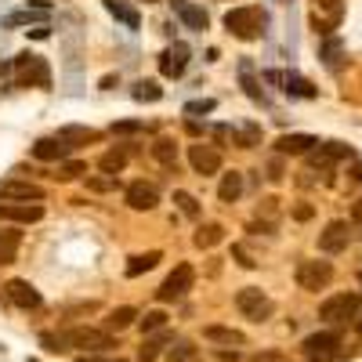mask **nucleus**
I'll use <instances>...</instances> for the list:
<instances>
[{
    "instance_id": "f257e3e1",
    "label": "nucleus",
    "mask_w": 362,
    "mask_h": 362,
    "mask_svg": "<svg viewBox=\"0 0 362 362\" xmlns=\"http://www.w3.org/2000/svg\"><path fill=\"white\" fill-rule=\"evenodd\" d=\"M44 351L58 355V351H87V355H102L112 348V334L109 329H90V326H76V329H62V334H40Z\"/></svg>"
},
{
    "instance_id": "f03ea898",
    "label": "nucleus",
    "mask_w": 362,
    "mask_h": 362,
    "mask_svg": "<svg viewBox=\"0 0 362 362\" xmlns=\"http://www.w3.org/2000/svg\"><path fill=\"white\" fill-rule=\"evenodd\" d=\"M225 29L239 40H261L264 29H268V15L257 4H243V8H232L225 15Z\"/></svg>"
},
{
    "instance_id": "7ed1b4c3",
    "label": "nucleus",
    "mask_w": 362,
    "mask_h": 362,
    "mask_svg": "<svg viewBox=\"0 0 362 362\" xmlns=\"http://www.w3.org/2000/svg\"><path fill=\"white\" fill-rule=\"evenodd\" d=\"M15 73L22 87H51V69H47V58L40 54H18L15 58Z\"/></svg>"
},
{
    "instance_id": "20e7f679",
    "label": "nucleus",
    "mask_w": 362,
    "mask_h": 362,
    "mask_svg": "<svg viewBox=\"0 0 362 362\" xmlns=\"http://www.w3.org/2000/svg\"><path fill=\"white\" fill-rule=\"evenodd\" d=\"M235 308L243 312L250 322H264V319H272V300H268V293L261 290V286H243L235 293Z\"/></svg>"
},
{
    "instance_id": "39448f33",
    "label": "nucleus",
    "mask_w": 362,
    "mask_h": 362,
    "mask_svg": "<svg viewBox=\"0 0 362 362\" xmlns=\"http://www.w3.org/2000/svg\"><path fill=\"white\" fill-rule=\"evenodd\" d=\"M355 315H358V293H334V297H326L319 305V319L334 322V326H341V322H348Z\"/></svg>"
},
{
    "instance_id": "423d86ee",
    "label": "nucleus",
    "mask_w": 362,
    "mask_h": 362,
    "mask_svg": "<svg viewBox=\"0 0 362 362\" xmlns=\"http://www.w3.org/2000/svg\"><path fill=\"white\" fill-rule=\"evenodd\" d=\"M293 279H297L300 290L319 293V290L329 286V279H334V268H329V261H300L297 272H293Z\"/></svg>"
},
{
    "instance_id": "0eeeda50",
    "label": "nucleus",
    "mask_w": 362,
    "mask_h": 362,
    "mask_svg": "<svg viewBox=\"0 0 362 362\" xmlns=\"http://www.w3.org/2000/svg\"><path fill=\"white\" fill-rule=\"evenodd\" d=\"M308 156V167L312 170H334L341 160H351L355 153H351V145H344V141H326V145H319V148H312V153H305Z\"/></svg>"
},
{
    "instance_id": "6e6552de",
    "label": "nucleus",
    "mask_w": 362,
    "mask_h": 362,
    "mask_svg": "<svg viewBox=\"0 0 362 362\" xmlns=\"http://www.w3.org/2000/svg\"><path fill=\"white\" fill-rule=\"evenodd\" d=\"M305 358L308 362H329L337 355V348H341V334L337 329H319V334H312V337H305Z\"/></svg>"
},
{
    "instance_id": "1a4fd4ad",
    "label": "nucleus",
    "mask_w": 362,
    "mask_h": 362,
    "mask_svg": "<svg viewBox=\"0 0 362 362\" xmlns=\"http://www.w3.org/2000/svg\"><path fill=\"white\" fill-rule=\"evenodd\" d=\"M192 283H196V272H192V264H177L170 276L163 279V286L156 290V297L163 300V305H170V300H181L189 290H192Z\"/></svg>"
},
{
    "instance_id": "9d476101",
    "label": "nucleus",
    "mask_w": 362,
    "mask_h": 362,
    "mask_svg": "<svg viewBox=\"0 0 362 362\" xmlns=\"http://www.w3.org/2000/svg\"><path fill=\"white\" fill-rule=\"evenodd\" d=\"M189 163H192V170H196L199 177L218 174V170H221V148L196 141V145H189Z\"/></svg>"
},
{
    "instance_id": "9b49d317",
    "label": "nucleus",
    "mask_w": 362,
    "mask_h": 362,
    "mask_svg": "<svg viewBox=\"0 0 362 362\" xmlns=\"http://www.w3.org/2000/svg\"><path fill=\"white\" fill-rule=\"evenodd\" d=\"M4 293H8V300L15 308H22V312H37L40 305H44V297H40V290L29 283V279H11L8 286H4Z\"/></svg>"
},
{
    "instance_id": "f8f14e48",
    "label": "nucleus",
    "mask_w": 362,
    "mask_h": 362,
    "mask_svg": "<svg viewBox=\"0 0 362 362\" xmlns=\"http://www.w3.org/2000/svg\"><path fill=\"white\" fill-rule=\"evenodd\" d=\"M44 218L40 203H0V221H15V225H37Z\"/></svg>"
},
{
    "instance_id": "ddd939ff",
    "label": "nucleus",
    "mask_w": 362,
    "mask_h": 362,
    "mask_svg": "<svg viewBox=\"0 0 362 362\" xmlns=\"http://www.w3.org/2000/svg\"><path fill=\"white\" fill-rule=\"evenodd\" d=\"M348 235H351V225L348 221H329L319 232V250L322 254H341L348 247Z\"/></svg>"
},
{
    "instance_id": "4468645a",
    "label": "nucleus",
    "mask_w": 362,
    "mask_h": 362,
    "mask_svg": "<svg viewBox=\"0 0 362 362\" xmlns=\"http://www.w3.org/2000/svg\"><path fill=\"white\" fill-rule=\"evenodd\" d=\"M0 199H8V203H40L44 189L33 185V181H4V185H0Z\"/></svg>"
},
{
    "instance_id": "2eb2a0df",
    "label": "nucleus",
    "mask_w": 362,
    "mask_h": 362,
    "mask_svg": "<svg viewBox=\"0 0 362 362\" xmlns=\"http://www.w3.org/2000/svg\"><path fill=\"white\" fill-rule=\"evenodd\" d=\"M189 54H192V51H189L185 44H170V47L160 54V73L170 76V80H177L181 73L189 69Z\"/></svg>"
},
{
    "instance_id": "dca6fc26",
    "label": "nucleus",
    "mask_w": 362,
    "mask_h": 362,
    "mask_svg": "<svg viewBox=\"0 0 362 362\" xmlns=\"http://www.w3.org/2000/svg\"><path fill=\"white\" fill-rule=\"evenodd\" d=\"M344 15V0H319V8H315V33H334L337 22Z\"/></svg>"
},
{
    "instance_id": "f3484780",
    "label": "nucleus",
    "mask_w": 362,
    "mask_h": 362,
    "mask_svg": "<svg viewBox=\"0 0 362 362\" xmlns=\"http://www.w3.org/2000/svg\"><path fill=\"white\" fill-rule=\"evenodd\" d=\"M160 203V189L148 185V181H134V185H127V206L131 210H153Z\"/></svg>"
},
{
    "instance_id": "a211bd4d",
    "label": "nucleus",
    "mask_w": 362,
    "mask_h": 362,
    "mask_svg": "<svg viewBox=\"0 0 362 362\" xmlns=\"http://www.w3.org/2000/svg\"><path fill=\"white\" fill-rule=\"evenodd\" d=\"M315 145H319V138H312V134H283L276 141V153L279 156H305Z\"/></svg>"
},
{
    "instance_id": "6ab92c4d",
    "label": "nucleus",
    "mask_w": 362,
    "mask_h": 362,
    "mask_svg": "<svg viewBox=\"0 0 362 362\" xmlns=\"http://www.w3.org/2000/svg\"><path fill=\"white\" fill-rule=\"evenodd\" d=\"M170 8H174V15L185 22L189 29H196V33H203V29L210 25V18H206V11L203 8H196V4H189V0H170Z\"/></svg>"
},
{
    "instance_id": "aec40b11",
    "label": "nucleus",
    "mask_w": 362,
    "mask_h": 362,
    "mask_svg": "<svg viewBox=\"0 0 362 362\" xmlns=\"http://www.w3.org/2000/svg\"><path fill=\"white\" fill-rule=\"evenodd\" d=\"M62 145H69V148H76V145H90V141H98V131L95 127H76V124H69V127H58V134H54Z\"/></svg>"
},
{
    "instance_id": "412c9836",
    "label": "nucleus",
    "mask_w": 362,
    "mask_h": 362,
    "mask_svg": "<svg viewBox=\"0 0 362 362\" xmlns=\"http://www.w3.org/2000/svg\"><path fill=\"white\" fill-rule=\"evenodd\" d=\"M66 153H69V145H62L58 138H40V141L33 145V156L44 160V163H62Z\"/></svg>"
},
{
    "instance_id": "4be33fe9",
    "label": "nucleus",
    "mask_w": 362,
    "mask_h": 362,
    "mask_svg": "<svg viewBox=\"0 0 362 362\" xmlns=\"http://www.w3.org/2000/svg\"><path fill=\"white\" fill-rule=\"evenodd\" d=\"M283 90L290 98H319V90H315V83L312 80H305V76H297V73H283Z\"/></svg>"
},
{
    "instance_id": "5701e85b",
    "label": "nucleus",
    "mask_w": 362,
    "mask_h": 362,
    "mask_svg": "<svg viewBox=\"0 0 362 362\" xmlns=\"http://www.w3.org/2000/svg\"><path fill=\"white\" fill-rule=\"evenodd\" d=\"M203 337L206 341H214V344H225V348H239V344H247V337L239 334V329H232V326H206L203 329Z\"/></svg>"
},
{
    "instance_id": "b1692460",
    "label": "nucleus",
    "mask_w": 362,
    "mask_h": 362,
    "mask_svg": "<svg viewBox=\"0 0 362 362\" xmlns=\"http://www.w3.org/2000/svg\"><path fill=\"white\" fill-rule=\"evenodd\" d=\"M105 11H109L116 22H124L127 29H138V25H141V15L127 4V0H105Z\"/></svg>"
},
{
    "instance_id": "393cba45",
    "label": "nucleus",
    "mask_w": 362,
    "mask_h": 362,
    "mask_svg": "<svg viewBox=\"0 0 362 362\" xmlns=\"http://www.w3.org/2000/svg\"><path fill=\"white\" fill-rule=\"evenodd\" d=\"M22 247V232L18 228H0V264H11Z\"/></svg>"
},
{
    "instance_id": "a878e982",
    "label": "nucleus",
    "mask_w": 362,
    "mask_h": 362,
    "mask_svg": "<svg viewBox=\"0 0 362 362\" xmlns=\"http://www.w3.org/2000/svg\"><path fill=\"white\" fill-rule=\"evenodd\" d=\"M163 261V254L160 250H148V254H134L131 261H127V279H138V276H145L148 268H156Z\"/></svg>"
},
{
    "instance_id": "bb28decb",
    "label": "nucleus",
    "mask_w": 362,
    "mask_h": 362,
    "mask_svg": "<svg viewBox=\"0 0 362 362\" xmlns=\"http://www.w3.org/2000/svg\"><path fill=\"white\" fill-rule=\"evenodd\" d=\"M239 192H243V174L228 170V174L221 177V185H218V199H221V203H235Z\"/></svg>"
},
{
    "instance_id": "cd10ccee",
    "label": "nucleus",
    "mask_w": 362,
    "mask_h": 362,
    "mask_svg": "<svg viewBox=\"0 0 362 362\" xmlns=\"http://www.w3.org/2000/svg\"><path fill=\"white\" fill-rule=\"evenodd\" d=\"M170 341H174V337L167 334V329H163V334H156V337H148V341H141L138 358H141V362H156V358H160V351H163Z\"/></svg>"
},
{
    "instance_id": "c85d7f7f",
    "label": "nucleus",
    "mask_w": 362,
    "mask_h": 362,
    "mask_svg": "<svg viewBox=\"0 0 362 362\" xmlns=\"http://www.w3.org/2000/svg\"><path fill=\"white\" fill-rule=\"evenodd\" d=\"M153 160L163 167H177V145L170 138H156L153 141Z\"/></svg>"
},
{
    "instance_id": "c756f323",
    "label": "nucleus",
    "mask_w": 362,
    "mask_h": 362,
    "mask_svg": "<svg viewBox=\"0 0 362 362\" xmlns=\"http://www.w3.org/2000/svg\"><path fill=\"white\" fill-rule=\"evenodd\" d=\"M98 167H102V174H119V170H124L127 167V148H109V153L98 160Z\"/></svg>"
},
{
    "instance_id": "7c9ffc66",
    "label": "nucleus",
    "mask_w": 362,
    "mask_h": 362,
    "mask_svg": "<svg viewBox=\"0 0 362 362\" xmlns=\"http://www.w3.org/2000/svg\"><path fill=\"white\" fill-rule=\"evenodd\" d=\"M134 319H138V312H134V308H116V312H109L105 329H109V334H119V329H127Z\"/></svg>"
},
{
    "instance_id": "2f4dec72",
    "label": "nucleus",
    "mask_w": 362,
    "mask_h": 362,
    "mask_svg": "<svg viewBox=\"0 0 362 362\" xmlns=\"http://www.w3.org/2000/svg\"><path fill=\"white\" fill-rule=\"evenodd\" d=\"M131 95H134V102H160L163 98V87L153 83V80H138Z\"/></svg>"
},
{
    "instance_id": "473e14b6",
    "label": "nucleus",
    "mask_w": 362,
    "mask_h": 362,
    "mask_svg": "<svg viewBox=\"0 0 362 362\" xmlns=\"http://www.w3.org/2000/svg\"><path fill=\"white\" fill-rule=\"evenodd\" d=\"M221 232H225L221 225H203V228L196 232V247H199V250L218 247V243H221Z\"/></svg>"
},
{
    "instance_id": "72a5a7b5",
    "label": "nucleus",
    "mask_w": 362,
    "mask_h": 362,
    "mask_svg": "<svg viewBox=\"0 0 362 362\" xmlns=\"http://www.w3.org/2000/svg\"><path fill=\"white\" fill-rule=\"evenodd\" d=\"M170 362H203V358H199V348H196V344L177 341V344L170 348Z\"/></svg>"
},
{
    "instance_id": "f704fd0d",
    "label": "nucleus",
    "mask_w": 362,
    "mask_h": 362,
    "mask_svg": "<svg viewBox=\"0 0 362 362\" xmlns=\"http://www.w3.org/2000/svg\"><path fill=\"white\" fill-rule=\"evenodd\" d=\"M80 174H87V163H80V160H66V163H58V167H54L51 177H58V181H73V177H80Z\"/></svg>"
},
{
    "instance_id": "c9c22d12",
    "label": "nucleus",
    "mask_w": 362,
    "mask_h": 362,
    "mask_svg": "<svg viewBox=\"0 0 362 362\" xmlns=\"http://www.w3.org/2000/svg\"><path fill=\"white\" fill-rule=\"evenodd\" d=\"M174 203H177V210H181V214H185V218H199V199L196 196H189V192H174Z\"/></svg>"
},
{
    "instance_id": "e433bc0d",
    "label": "nucleus",
    "mask_w": 362,
    "mask_h": 362,
    "mask_svg": "<svg viewBox=\"0 0 362 362\" xmlns=\"http://www.w3.org/2000/svg\"><path fill=\"white\" fill-rule=\"evenodd\" d=\"M235 145H243V148H254V145H261V127H257V124L239 127V131H235Z\"/></svg>"
},
{
    "instance_id": "4c0bfd02",
    "label": "nucleus",
    "mask_w": 362,
    "mask_h": 362,
    "mask_svg": "<svg viewBox=\"0 0 362 362\" xmlns=\"http://www.w3.org/2000/svg\"><path fill=\"white\" fill-rule=\"evenodd\" d=\"M145 119H119V124H112V134H124V138H134V134H145Z\"/></svg>"
},
{
    "instance_id": "58836bf2",
    "label": "nucleus",
    "mask_w": 362,
    "mask_h": 362,
    "mask_svg": "<svg viewBox=\"0 0 362 362\" xmlns=\"http://www.w3.org/2000/svg\"><path fill=\"white\" fill-rule=\"evenodd\" d=\"M322 58H326V66H329V69H337V66H341V40H337V37H329V40L322 44Z\"/></svg>"
},
{
    "instance_id": "ea45409f",
    "label": "nucleus",
    "mask_w": 362,
    "mask_h": 362,
    "mask_svg": "<svg viewBox=\"0 0 362 362\" xmlns=\"http://www.w3.org/2000/svg\"><path fill=\"white\" fill-rule=\"evenodd\" d=\"M239 73H243V87H247V95H250L254 102H264V90H261V87H257V80L250 76V62L239 66Z\"/></svg>"
},
{
    "instance_id": "a19ab883",
    "label": "nucleus",
    "mask_w": 362,
    "mask_h": 362,
    "mask_svg": "<svg viewBox=\"0 0 362 362\" xmlns=\"http://www.w3.org/2000/svg\"><path fill=\"white\" fill-rule=\"evenodd\" d=\"M87 189H90V192H112V189H116V177H112V174L87 177Z\"/></svg>"
},
{
    "instance_id": "79ce46f5",
    "label": "nucleus",
    "mask_w": 362,
    "mask_h": 362,
    "mask_svg": "<svg viewBox=\"0 0 362 362\" xmlns=\"http://www.w3.org/2000/svg\"><path fill=\"white\" fill-rule=\"evenodd\" d=\"M163 326H167V315L163 312H145V319H141L145 334H156V329H163Z\"/></svg>"
},
{
    "instance_id": "37998d69",
    "label": "nucleus",
    "mask_w": 362,
    "mask_h": 362,
    "mask_svg": "<svg viewBox=\"0 0 362 362\" xmlns=\"http://www.w3.org/2000/svg\"><path fill=\"white\" fill-rule=\"evenodd\" d=\"M214 98H199V102H189L185 105V116H203V112H214Z\"/></svg>"
},
{
    "instance_id": "c03bdc74",
    "label": "nucleus",
    "mask_w": 362,
    "mask_h": 362,
    "mask_svg": "<svg viewBox=\"0 0 362 362\" xmlns=\"http://www.w3.org/2000/svg\"><path fill=\"white\" fill-rule=\"evenodd\" d=\"M47 11H40V8H33V11H15L11 18H8V25H25V22H37V18H44Z\"/></svg>"
},
{
    "instance_id": "a18cd8bd",
    "label": "nucleus",
    "mask_w": 362,
    "mask_h": 362,
    "mask_svg": "<svg viewBox=\"0 0 362 362\" xmlns=\"http://www.w3.org/2000/svg\"><path fill=\"white\" fill-rule=\"evenodd\" d=\"M232 257H235L239 264H243V268H257V261H254V257H250L243 247H232Z\"/></svg>"
},
{
    "instance_id": "49530a36",
    "label": "nucleus",
    "mask_w": 362,
    "mask_h": 362,
    "mask_svg": "<svg viewBox=\"0 0 362 362\" xmlns=\"http://www.w3.org/2000/svg\"><path fill=\"white\" fill-rule=\"evenodd\" d=\"M312 218V206H297V221H308Z\"/></svg>"
},
{
    "instance_id": "de8ad7c7",
    "label": "nucleus",
    "mask_w": 362,
    "mask_h": 362,
    "mask_svg": "<svg viewBox=\"0 0 362 362\" xmlns=\"http://www.w3.org/2000/svg\"><path fill=\"white\" fill-rule=\"evenodd\" d=\"M33 37H37V40H47V37H51V33H47V25H37V29H33Z\"/></svg>"
},
{
    "instance_id": "09e8293b",
    "label": "nucleus",
    "mask_w": 362,
    "mask_h": 362,
    "mask_svg": "<svg viewBox=\"0 0 362 362\" xmlns=\"http://www.w3.org/2000/svg\"><path fill=\"white\" fill-rule=\"evenodd\" d=\"M218 358H221V362H235V358H239V355H235V351H221V355H218Z\"/></svg>"
},
{
    "instance_id": "8fccbe9b",
    "label": "nucleus",
    "mask_w": 362,
    "mask_h": 362,
    "mask_svg": "<svg viewBox=\"0 0 362 362\" xmlns=\"http://www.w3.org/2000/svg\"><path fill=\"white\" fill-rule=\"evenodd\" d=\"M355 181H362V163H355V174H351Z\"/></svg>"
},
{
    "instance_id": "3c124183",
    "label": "nucleus",
    "mask_w": 362,
    "mask_h": 362,
    "mask_svg": "<svg viewBox=\"0 0 362 362\" xmlns=\"http://www.w3.org/2000/svg\"><path fill=\"white\" fill-rule=\"evenodd\" d=\"M76 362H102V358H95V355H83V358H76Z\"/></svg>"
},
{
    "instance_id": "603ef678",
    "label": "nucleus",
    "mask_w": 362,
    "mask_h": 362,
    "mask_svg": "<svg viewBox=\"0 0 362 362\" xmlns=\"http://www.w3.org/2000/svg\"><path fill=\"white\" fill-rule=\"evenodd\" d=\"M358 334H362V319H358Z\"/></svg>"
},
{
    "instance_id": "864d4df0",
    "label": "nucleus",
    "mask_w": 362,
    "mask_h": 362,
    "mask_svg": "<svg viewBox=\"0 0 362 362\" xmlns=\"http://www.w3.org/2000/svg\"><path fill=\"white\" fill-rule=\"evenodd\" d=\"M279 4H290V0H279Z\"/></svg>"
},
{
    "instance_id": "5fc2aeb1",
    "label": "nucleus",
    "mask_w": 362,
    "mask_h": 362,
    "mask_svg": "<svg viewBox=\"0 0 362 362\" xmlns=\"http://www.w3.org/2000/svg\"><path fill=\"white\" fill-rule=\"evenodd\" d=\"M116 362H124V358H116Z\"/></svg>"
},
{
    "instance_id": "6e6d98bb",
    "label": "nucleus",
    "mask_w": 362,
    "mask_h": 362,
    "mask_svg": "<svg viewBox=\"0 0 362 362\" xmlns=\"http://www.w3.org/2000/svg\"><path fill=\"white\" fill-rule=\"evenodd\" d=\"M358 283H362V276H358Z\"/></svg>"
}]
</instances>
